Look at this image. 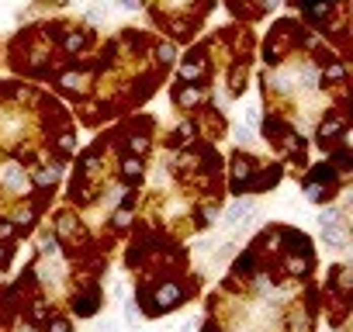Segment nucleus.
Returning a JSON list of instances; mask_svg holds the SVG:
<instances>
[{
    "instance_id": "nucleus-1",
    "label": "nucleus",
    "mask_w": 353,
    "mask_h": 332,
    "mask_svg": "<svg viewBox=\"0 0 353 332\" xmlns=\"http://www.w3.org/2000/svg\"><path fill=\"white\" fill-rule=\"evenodd\" d=\"M253 215V204H250V201H235L232 208H229V211H225V225H246V218Z\"/></svg>"
},
{
    "instance_id": "nucleus-2",
    "label": "nucleus",
    "mask_w": 353,
    "mask_h": 332,
    "mask_svg": "<svg viewBox=\"0 0 353 332\" xmlns=\"http://www.w3.org/2000/svg\"><path fill=\"white\" fill-rule=\"evenodd\" d=\"M4 176H7V183H11V187H18V183H21V173H18V170H7Z\"/></svg>"
},
{
    "instance_id": "nucleus-3",
    "label": "nucleus",
    "mask_w": 353,
    "mask_h": 332,
    "mask_svg": "<svg viewBox=\"0 0 353 332\" xmlns=\"http://www.w3.org/2000/svg\"><path fill=\"white\" fill-rule=\"evenodd\" d=\"M125 318H128V322H138V308L135 305H125Z\"/></svg>"
},
{
    "instance_id": "nucleus-4",
    "label": "nucleus",
    "mask_w": 353,
    "mask_h": 332,
    "mask_svg": "<svg viewBox=\"0 0 353 332\" xmlns=\"http://www.w3.org/2000/svg\"><path fill=\"white\" fill-rule=\"evenodd\" d=\"M118 7H121V11H132V7H138V0H118Z\"/></svg>"
},
{
    "instance_id": "nucleus-5",
    "label": "nucleus",
    "mask_w": 353,
    "mask_h": 332,
    "mask_svg": "<svg viewBox=\"0 0 353 332\" xmlns=\"http://www.w3.org/2000/svg\"><path fill=\"white\" fill-rule=\"evenodd\" d=\"M52 332H69V325H66V322H56V325H52Z\"/></svg>"
},
{
    "instance_id": "nucleus-6",
    "label": "nucleus",
    "mask_w": 353,
    "mask_h": 332,
    "mask_svg": "<svg viewBox=\"0 0 353 332\" xmlns=\"http://www.w3.org/2000/svg\"><path fill=\"white\" fill-rule=\"evenodd\" d=\"M94 4H104V0H94Z\"/></svg>"
}]
</instances>
